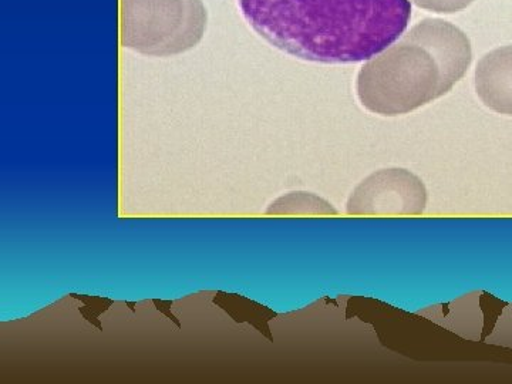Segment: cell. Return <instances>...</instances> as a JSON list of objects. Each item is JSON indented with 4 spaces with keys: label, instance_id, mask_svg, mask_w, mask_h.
Instances as JSON below:
<instances>
[{
    "label": "cell",
    "instance_id": "obj_1",
    "mask_svg": "<svg viewBox=\"0 0 512 384\" xmlns=\"http://www.w3.org/2000/svg\"><path fill=\"white\" fill-rule=\"evenodd\" d=\"M251 28L276 49L325 64L359 63L393 45L410 0H238Z\"/></svg>",
    "mask_w": 512,
    "mask_h": 384
},
{
    "label": "cell",
    "instance_id": "obj_2",
    "mask_svg": "<svg viewBox=\"0 0 512 384\" xmlns=\"http://www.w3.org/2000/svg\"><path fill=\"white\" fill-rule=\"evenodd\" d=\"M471 60L466 33L444 20L426 19L362 67L357 97L379 116L409 114L450 92Z\"/></svg>",
    "mask_w": 512,
    "mask_h": 384
},
{
    "label": "cell",
    "instance_id": "obj_3",
    "mask_svg": "<svg viewBox=\"0 0 512 384\" xmlns=\"http://www.w3.org/2000/svg\"><path fill=\"white\" fill-rule=\"evenodd\" d=\"M205 28L201 0H121V45L141 55H180L201 42Z\"/></svg>",
    "mask_w": 512,
    "mask_h": 384
},
{
    "label": "cell",
    "instance_id": "obj_4",
    "mask_svg": "<svg viewBox=\"0 0 512 384\" xmlns=\"http://www.w3.org/2000/svg\"><path fill=\"white\" fill-rule=\"evenodd\" d=\"M427 190L417 175L387 168L369 175L350 195V215H420L426 210Z\"/></svg>",
    "mask_w": 512,
    "mask_h": 384
},
{
    "label": "cell",
    "instance_id": "obj_5",
    "mask_svg": "<svg viewBox=\"0 0 512 384\" xmlns=\"http://www.w3.org/2000/svg\"><path fill=\"white\" fill-rule=\"evenodd\" d=\"M474 82L484 106L512 116V46L498 47L481 57Z\"/></svg>",
    "mask_w": 512,
    "mask_h": 384
},
{
    "label": "cell",
    "instance_id": "obj_6",
    "mask_svg": "<svg viewBox=\"0 0 512 384\" xmlns=\"http://www.w3.org/2000/svg\"><path fill=\"white\" fill-rule=\"evenodd\" d=\"M474 0H413L421 9L431 10V12L451 13L460 12V10L468 8Z\"/></svg>",
    "mask_w": 512,
    "mask_h": 384
}]
</instances>
